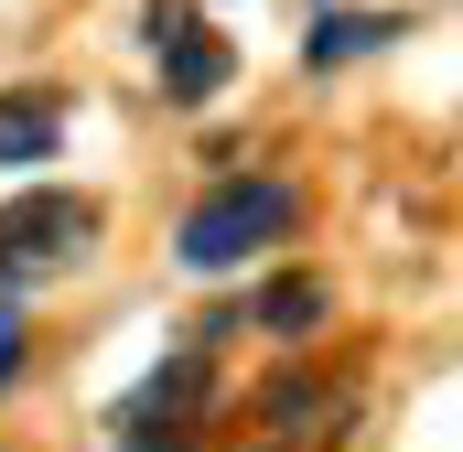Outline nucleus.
Listing matches in <instances>:
<instances>
[{
  "mask_svg": "<svg viewBox=\"0 0 463 452\" xmlns=\"http://www.w3.org/2000/svg\"><path fill=\"white\" fill-rule=\"evenodd\" d=\"M291 216H302V194H291L280 173H227L205 205H184V226H173V259H184L194 280L248 269L259 248H280V237H291Z\"/></svg>",
  "mask_w": 463,
  "mask_h": 452,
  "instance_id": "f257e3e1",
  "label": "nucleus"
},
{
  "mask_svg": "<svg viewBox=\"0 0 463 452\" xmlns=\"http://www.w3.org/2000/svg\"><path fill=\"white\" fill-rule=\"evenodd\" d=\"M98 205L87 194H65V184H22L11 205H0V302L11 291H33V280H54V269H76L87 248H98Z\"/></svg>",
  "mask_w": 463,
  "mask_h": 452,
  "instance_id": "f03ea898",
  "label": "nucleus"
},
{
  "mask_svg": "<svg viewBox=\"0 0 463 452\" xmlns=\"http://www.w3.org/2000/svg\"><path fill=\"white\" fill-rule=\"evenodd\" d=\"M205 399H216V355H205V344H194V355H162L129 399H109V442H118V452H162V442L194 431Z\"/></svg>",
  "mask_w": 463,
  "mask_h": 452,
  "instance_id": "7ed1b4c3",
  "label": "nucleus"
},
{
  "mask_svg": "<svg viewBox=\"0 0 463 452\" xmlns=\"http://www.w3.org/2000/svg\"><path fill=\"white\" fill-rule=\"evenodd\" d=\"M151 54H162V98H173V108H216V98H227V76H237L227 33H205V22H184V33H162Z\"/></svg>",
  "mask_w": 463,
  "mask_h": 452,
  "instance_id": "20e7f679",
  "label": "nucleus"
},
{
  "mask_svg": "<svg viewBox=\"0 0 463 452\" xmlns=\"http://www.w3.org/2000/svg\"><path fill=\"white\" fill-rule=\"evenodd\" d=\"M65 151V98L54 87H11L0 98V173H33Z\"/></svg>",
  "mask_w": 463,
  "mask_h": 452,
  "instance_id": "39448f33",
  "label": "nucleus"
},
{
  "mask_svg": "<svg viewBox=\"0 0 463 452\" xmlns=\"http://www.w3.org/2000/svg\"><path fill=\"white\" fill-rule=\"evenodd\" d=\"M399 33H410V11H324V22L302 33V65L335 76V65H355V54H388Z\"/></svg>",
  "mask_w": 463,
  "mask_h": 452,
  "instance_id": "423d86ee",
  "label": "nucleus"
},
{
  "mask_svg": "<svg viewBox=\"0 0 463 452\" xmlns=\"http://www.w3.org/2000/svg\"><path fill=\"white\" fill-rule=\"evenodd\" d=\"M259 420H269L280 442H302V431H324V420L345 431V399H335L324 377H269V388H259Z\"/></svg>",
  "mask_w": 463,
  "mask_h": 452,
  "instance_id": "0eeeda50",
  "label": "nucleus"
},
{
  "mask_svg": "<svg viewBox=\"0 0 463 452\" xmlns=\"http://www.w3.org/2000/svg\"><path fill=\"white\" fill-rule=\"evenodd\" d=\"M324 313H335V291H324V280H302V269H291V280H269V291L248 302V324H259V334H313Z\"/></svg>",
  "mask_w": 463,
  "mask_h": 452,
  "instance_id": "6e6552de",
  "label": "nucleus"
},
{
  "mask_svg": "<svg viewBox=\"0 0 463 452\" xmlns=\"http://www.w3.org/2000/svg\"><path fill=\"white\" fill-rule=\"evenodd\" d=\"M11 377H22V313L0 302V388H11Z\"/></svg>",
  "mask_w": 463,
  "mask_h": 452,
  "instance_id": "1a4fd4ad",
  "label": "nucleus"
}]
</instances>
